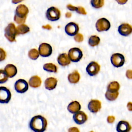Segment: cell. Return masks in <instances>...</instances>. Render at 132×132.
I'll return each mask as SVG.
<instances>
[{
  "label": "cell",
  "instance_id": "cell-5",
  "mask_svg": "<svg viewBox=\"0 0 132 132\" xmlns=\"http://www.w3.org/2000/svg\"><path fill=\"white\" fill-rule=\"evenodd\" d=\"M110 22L104 18L98 19L95 24L96 29L99 32L107 31L110 28Z\"/></svg>",
  "mask_w": 132,
  "mask_h": 132
},
{
  "label": "cell",
  "instance_id": "cell-13",
  "mask_svg": "<svg viewBox=\"0 0 132 132\" xmlns=\"http://www.w3.org/2000/svg\"><path fill=\"white\" fill-rule=\"evenodd\" d=\"M73 118V120L76 124L80 125L84 124L87 121L88 117L84 111H79L74 114Z\"/></svg>",
  "mask_w": 132,
  "mask_h": 132
},
{
  "label": "cell",
  "instance_id": "cell-31",
  "mask_svg": "<svg viewBox=\"0 0 132 132\" xmlns=\"http://www.w3.org/2000/svg\"><path fill=\"white\" fill-rule=\"evenodd\" d=\"M74 39L75 41L77 42H80L84 40V36L82 34L78 33L74 36Z\"/></svg>",
  "mask_w": 132,
  "mask_h": 132
},
{
  "label": "cell",
  "instance_id": "cell-23",
  "mask_svg": "<svg viewBox=\"0 0 132 132\" xmlns=\"http://www.w3.org/2000/svg\"><path fill=\"white\" fill-rule=\"evenodd\" d=\"M120 84L118 81H113L110 82L107 86V91L110 92H118L120 89Z\"/></svg>",
  "mask_w": 132,
  "mask_h": 132
},
{
  "label": "cell",
  "instance_id": "cell-40",
  "mask_svg": "<svg viewBox=\"0 0 132 132\" xmlns=\"http://www.w3.org/2000/svg\"><path fill=\"white\" fill-rule=\"evenodd\" d=\"M65 16L66 18H69L70 17H71L72 16V13L71 12H67L65 14Z\"/></svg>",
  "mask_w": 132,
  "mask_h": 132
},
{
  "label": "cell",
  "instance_id": "cell-17",
  "mask_svg": "<svg viewBox=\"0 0 132 132\" xmlns=\"http://www.w3.org/2000/svg\"><path fill=\"white\" fill-rule=\"evenodd\" d=\"M57 84V80L54 77H48L44 81L45 88L49 90H52L55 89Z\"/></svg>",
  "mask_w": 132,
  "mask_h": 132
},
{
  "label": "cell",
  "instance_id": "cell-7",
  "mask_svg": "<svg viewBox=\"0 0 132 132\" xmlns=\"http://www.w3.org/2000/svg\"><path fill=\"white\" fill-rule=\"evenodd\" d=\"M52 47L50 44L46 43H42L39 45L38 51L40 56L43 57H47L52 54Z\"/></svg>",
  "mask_w": 132,
  "mask_h": 132
},
{
  "label": "cell",
  "instance_id": "cell-38",
  "mask_svg": "<svg viewBox=\"0 0 132 132\" xmlns=\"http://www.w3.org/2000/svg\"><path fill=\"white\" fill-rule=\"evenodd\" d=\"M126 75L128 78L131 79V71L130 70H127L126 73Z\"/></svg>",
  "mask_w": 132,
  "mask_h": 132
},
{
  "label": "cell",
  "instance_id": "cell-32",
  "mask_svg": "<svg viewBox=\"0 0 132 132\" xmlns=\"http://www.w3.org/2000/svg\"><path fill=\"white\" fill-rule=\"evenodd\" d=\"M76 11L77 13H78L79 14H81L86 15L87 14V12L86 11L85 8L81 6L77 7V10Z\"/></svg>",
  "mask_w": 132,
  "mask_h": 132
},
{
  "label": "cell",
  "instance_id": "cell-9",
  "mask_svg": "<svg viewBox=\"0 0 132 132\" xmlns=\"http://www.w3.org/2000/svg\"><path fill=\"white\" fill-rule=\"evenodd\" d=\"M14 88L15 91L18 93H24L27 91L28 89V82L23 79H18L15 82Z\"/></svg>",
  "mask_w": 132,
  "mask_h": 132
},
{
  "label": "cell",
  "instance_id": "cell-22",
  "mask_svg": "<svg viewBox=\"0 0 132 132\" xmlns=\"http://www.w3.org/2000/svg\"><path fill=\"white\" fill-rule=\"evenodd\" d=\"M80 77V76L79 73L77 71L75 70L68 75V79L70 83L76 84L79 81Z\"/></svg>",
  "mask_w": 132,
  "mask_h": 132
},
{
  "label": "cell",
  "instance_id": "cell-30",
  "mask_svg": "<svg viewBox=\"0 0 132 132\" xmlns=\"http://www.w3.org/2000/svg\"><path fill=\"white\" fill-rule=\"evenodd\" d=\"M8 80V77L5 72V71L3 70L0 69V84H3L6 82Z\"/></svg>",
  "mask_w": 132,
  "mask_h": 132
},
{
  "label": "cell",
  "instance_id": "cell-25",
  "mask_svg": "<svg viewBox=\"0 0 132 132\" xmlns=\"http://www.w3.org/2000/svg\"><path fill=\"white\" fill-rule=\"evenodd\" d=\"M100 42V38L97 36H96V35L91 36V37H90L88 40L89 44L92 47H94L98 45Z\"/></svg>",
  "mask_w": 132,
  "mask_h": 132
},
{
  "label": "cell",
  "instance_id": "cell-19",
  "mask_svg": "<svg viewBox=\"0 0 132 132\" xmlns=\"http://www.w3.org/2000/svg\"><path fill=\"white\" fill-rule=\"evenodd\" d=\"M57 61L60 65L63 67L69 65L71 62L68 54L66 53L60 54L57 57Z\"/></svg>",
  "mask_w": 132,
  "mask_h": 132
},
{
  "label": "cell",
  "instance_id": "cell-24",
  "mask_svg": "<svg viewBox=\"0 0 132 132\" xmlns=\"http://www.w3.org/2000/svg\"><path fill=\"white\" fill-rule=\"evenodd\" d=\"M17 35H23L27 33L30 31L29 27L25 24H21L17 26L16 28Z\"/></svg>",
  "mask_w": 132,
  "mask_h": 132
},
{
  "label": "cell",
  "instance_id": "cell-41",
  "mask_svg": "<svg viewBox=\"0 0 132 132\" xmlns=\"http://www.w3.org/2000/svg\"><path fill=\"white\" fill-rule=\"evenodd\" d=\"M42 27L45 28V29H51V28H52L51 26L50 25H46L45 26H43Z\"/></svg>",
  "mask_w": 132,
  "mask_h": 132
},
{
  "label": "cell",
  "instance_id": "cell-26",
  "mask_svg": "<svg viewBox=\"0 0 132 132\" xmlns=\"http://www.w3.org/2000/svg\"><path fill=\"white\" fill-rule=\"evenodd\" d=\"M43 69L49 72L56 73L57 72V68L55 64L52 63H47L43 65Z\"/></svg>",
  "mask_w": 132,
  "mask_h": 132
},
{
  "label": "cell",
  "instance_id": "cell-37",
  "mask_svg": "<svg viewBox=\"0 0 132 132\" xmlns=\"http://www.w3.org/2000/svg\"><path fill=\"white\" fill-rule=\"evenodd\" d=\"M68 132H80L79 130L78 129V128L76 127H70L68 129Z\"/></svg>",
  "mask_w": 132,
  "mask_h": 132
},
{
  "label": "cell",
  "instance_id": "cell-6",
  "mask_svg": "<svg viewBox=\"0 0 132 132\" xmlns=\"http://www.w3.org/2000/svg\"><path fill=\"white\" fill-rule=\"evenodd\" d=\"M110 60L114 67L119 68L123 66L124 64L125 58L124 55L120 53H114L111 55Z\"/></svg>",
  "mask_w": 132,
  "mask_h": 132
},
{
  "label": "cell",
  "instance_id": "cell-15",
  "mask_svg": "<svg viewBox=\"0 0 132 132\" xmlns=\"http://www.w3.org/2000/svg\"><path fill=\"white\" fill-rule=\"evenodd\" d=\"M132 31L131 25L128 23H122L118 27V32L123 36H128Z\"/></svg>",
  "mask_w": 132,
  "mask_h": 132
},
{
  "label": "cell",
  "instance_id": "cell-4",
  "mask_svg": "<svg viewBox=\"0 0 132 132\" xmlns=\"http://www.w3.org/2000/svg\"><path fill=\"white\" fill-rule=\"evenodd\" d=\"M46 18L51 21H55L60 18V11L56 7H51L46 12Z\"/></svg>",
  "mask_w": 132,
  "mask_h": 132
},
{
  "label": "cell",
  "instance_id": "cell-21",
  "mask_svg": "<svg viewBox=\"0 0 132 132\" xmlns=\"http://www.w3.org/2000/svg\"><path fill=\"white\" fill-rule=\"evenodd\" d=\"M28 82L31 87L38 88L41 85L42 80L40 77L37 75H35L30 77Z\"/></svg>",
  "mask_w": 132,
  "mask_h": 132
},
{
  "label": "cell",
  "instance_id": "cell-33",
  "mask_svg": "<svg viewBox=\"0 0 132 132\" xmlns=\"http://www.w3.org/2000/svg\"><path fill=\"white\" fill-rule=\"evenodd\" d=\"M26 19V18H18L15 16H14V21L18 23V24H23L25 22V20Z\"/></svg>",
  "mask_w": 132,
  "mask_h": 132
},
{
  "label": "cell",
  "instance_id": "cell-11",
  "mask_svg": "<svg viewBox=\"0 0 132 132\" xmlns=\"http://www.w3.org/2000/svg\"><path fill=\"white\" fill-rule=\"evenodd\" d=\"M65 31L67 35L70 36H74L78 34L79 26L77 24L74 22H70L65 26Z\"/></svg>",
  "mask_w": 132,
  "mask_h": 132
},
{
  "label": "cell",
  "instance_id": "cell-10",
  "mask_svg": "<svg viewBox=\"0 0 132 132\" xmlns=\"http://www.w3.org/2000/svg\"><path fill=\"white\" fill-rule=\"evenodd\" d=\"M100 70V64L95 61L90 62L86 68V72L90 76L96 75Z\"/></svg>",
  "mask_w": 132,
  "mask_h": 132
},
{
  "label": "cell",
  "instance_id": "cell-29",
  "mask_svg": "<svg viewBox=\"0 0 132 132\" xmlns=\"http://www.w3.org/2000/svg\"><path fill=\"white\" fill-rule=\"evenodd\" d=\"M92 6L95 8H100L103 6L104 1L103 0H92L90 1Z\"/></svg>",
  "mask_w": 132,
  "mask_h": 132
},
{
  "label": "cell",
  "instance_id": "cell-2",
  "mask_svg": "<svg viewBox=\"0 0 132 132\" xmlns=\"http://www.w3.org/2000/svg\"><path fill=\"white\" fill-rule=\"evenodd\" d=\"M17 35L16 27L13 23H9L5 28V36L7 39L11 42L15 41V37Z\"/></svg>",
  "mask_w": 132,
  "mask_h": 132
},
{
  "label": "cell",
  "instance_id": "cell-3",
  "mask_svg": "<svg viewBox=\"0 0 132 132\" xmlns=\"http://www.w3.org/2000/svg\"><path fill=\"white\" fill-rule=\"evenodd\" d=\"M70 61L72 62H78L82 57L83 54L81 50L78 47L71 48L68 52V55Z\"/></svg>",
  "mask_w": 132,
  "mask_h": 132
},
{
  "label": "cell",
  "instance_id": "cell-43",
  "mask_svg": "<svg viewBox=\"0 0 132 132\" xmlns=\"http://www.w3.org/2000/svg\"><path fill=\"white\" fill-rule=\"evenodd\" d=\"M90 132H94V131H90Z\"/></svg>",
  "mask_w": 132,
  "mask_h": 132
},
{
  "label": "cell",
  "instance_id": "cell-36",
  "mask_svg": "<svg viewBox=\"0 0 132 132\" xmlns=\"http://www.w3.org/2000/svg\"><path fill=\"white\" fill-rule=\"evenodd\" d=\"M67 8L70 11H76L77 7H75L71 4H69L67 6Z\"/></svg>",
  "mask_w": 132,
  "mask_h": 132
},
{
  "label": "cell",
  "instance_id": "cell-12",
  "mask_svg": "<svg viewBox=\"0 0 132 132\" xmlns=\"http://www.w3.org/2000/svg\"><path fill=\"white\" fill-rule=\"evenodd\" d=\"M28 12V9L25 5L20 4L16 8L14 16L19 18H27Z\"/></svg>",
  "mask_w": 132,
  "mask_h": 132
},
{
  "label": "cell",
  "instance_id": "cell-16",
  "mask_svg": "<svg viewBox=\"0 0 132 132\" xmlns=\"http://www.w3.org/2000/svg\"><path fill=\"white\" fill-rule=\"evenodd\" d=\"M131 129V127L129 123L126 121L122 120L118 122L116 130L118 132H129Z\"/></svg>",
  "mask_w": 132,
  "mask_h": 132
},
{
  "label": "cell",
  "instance_id": "cell-39",
  "mask_svg": "<svg viewBox=\"0 0 132 132\" xmlns=\"http://www.w3.org/2000/svg\"><path fill=\"white\" fill-rule=\"evenodd\" d=\"M127 108L129 111H131V102H129L127 104Z\"/></svg>",
  "mask_w": 132,
  "mask_h": 132
},
{
  "label": "cell",
  "instance_id": "cell-34",
  "mask_svg": "<svg viewBox=\"0 0 132 132\" xmlns=\"http://www.w3.org/2000/svg\"><path fill=\"white\" fill-rule=\"evenodd\" d=\"M6 54L5 51L3 48H0V61L4 60L6 58Z\"/></svg>",
  "mask_w": 132,
  "mask_h": 132
},
{
  "label": "cell",
  "instance_id": "cell-20",
  "mask_svg": "<svg viewBox=\"0 0 132 132\" xmlns=\"http://www.w3.org/2000/svg\"><path fill=\"white\" fill-rule=\"evenodd\" d=\"M81 108V106L79 103L77 101H73L71 102L68 106L67 109L71 113H75L79 111Z\"/></svg>",
  "mask_w": 132,
  "mask_h": 132
},
{
  "label": "cell",
  "instance_id": "cell-42",
  "mask_svg": "<svg viewBox=\"0 0 132 132\" xmlns=\"http://www.w3.org/2000/svg\"><path fill=\"white\" fill-rule=\"evenodd\" d=\"M117 2L119 3H120V4H125L126 2H127V1H117Z\"/></svg>",
  "mask_w": 132,
  "mask_h": 132
},
{
  "label": "cell",
  "instance_id": "cell-28",
  "mask_svg": "<svg viewBox=\"0 0 132 132\" xmlns=\"http://www.w3.org/2000/svg\"><path fill=\"white\" fill-rule=\"evenodd\" d=\"M28 57L32 60H36L39 58V54L38 50L36 48L31 49L28 53Z\"/></svg>",
  "mask_w": 132,
  "mask_h": 132
},
{
  "label": "cell",
  "instance_id": "cell-14",
  "mask_svg": "<svg viewBox=\"0 0 132 132\" xmlns=\"http://www.w3.org/2000/svg\"><path fill=\"white\" fill-rule=\"evenodd\" d=\"M88 109L92 113H96L101 108V102L97 100H91L88 103Z\"/></svg>",
  "mask_w": 132,
  "mask_h": 132
},
{
  "label": "cell",
  "instance_id": "cell-8",
  "mask_svg": "<svg viewBox=\"0 0 132 132\" xmlns=\"http://www.w3.org/2000/svg\"><path fill=\"white\" fill-rule=\"evenodd\" d=\"M11 97L10 90L5 87H0V103H8Z\"/></svg>",
  "mask_w": 132,
  "mask_h": 132
},
{
  "label": "cell",
  "instance_id": "cell-18",
  "mask_svg": "<svg viewBox=\"0 0 132 132\" xmlns=\"http://www.w3.org/2000/svg\"><path fill=\"white\" fill-rule=\"evenodd\" d=\"M4 71L6 73L7 77H13L17 73V69L15 65L12 64H8L4 69Z\"/></svg>",
  "mask_w": 132,
  "mask_h": 132
},
{
  "label": "cell",
  "instance_id": "cell-1",
  "mask_svg": "<svg viewBox=\"0 0 132 132\" xmlns=\"http://www.w3.org/2000/svg\"><path fill=\"white\" fill-rule=\"evenodd\" d=\"M46 119L41 115L33 117L29 122V127L34 132H44L47 127Z\"/></svg>",
  "mask_w": 132,
  "mask_h": 132
},
{
  "label": "cell",
  "instance_id": "cell-27",
  "mask_svg": "<svg viewBox=\"0 0 132 132\" xmlns=\"http://www.w3.org/2000/svg\"><path fill=\"white\" fill-rule=\"evenodd\" d=\"M119 95V92H110L108 91H106L105 93V97L106 99H107L109 101H113L117 99Z\"/></svg>",
  "mask_w": 132,
  "mask_h": 132
},
{
  "label": "cell",
  "instance_id": "cell-35",
  "mask_svg": "<svg viewBox=\"0 0 132 132\" xmlns=\"http://www.w3.org/2000/svg\"><path fill=\"white\" fill-rule=\"evenodd\" d=\"M107 122L109 123H112L115 120V117L113 116H109L107 117Z\"/></svg>",
  "mask_w": 132,
  "mask_h": 132
}]
</instances>
